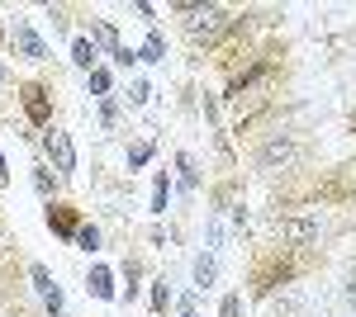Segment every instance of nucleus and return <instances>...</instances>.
Listing matches in <instances>:
<instances>
[{
  "label": "nucleus",
  "mask_w": 356,
  "mask_h": 317,
  "mask_svg": "<svg viewBox=\"0 0 356 317\" xmlns=\"http://www.w3.org/2000/svg\"><path fill=\"white\" fill-rule=\"evenodd\" d=\"M24 114L33 123H48V119H53V100H48L43 85H24Z\"/></svg>",
  "instance_id": "obj_5"
},
{
  "label": "nucleus",
  "mask_w": 356,
  "mask_h": 317,
  "mask_svg": "<svg viewBox=\"0 0 356 317\" xmlns=\"http://www.w3.org/2000/svg\"><path fill=\"white\" fill-rule=\"evenodd\" d=\"M95 38H100V43H105V48H110V53H114V57L124 53V48H119V33H114V28H110V24H95Z\"/></svg>",
  "instance_id": "obj_14"
},
{
  "label": "nucleus",
  "mask_w": 356,
  "mask_h": 317,
  "mask_svg": "<svg viewBox=\"0 0 356 317\" xmlns=\"http://www.w3.org/2000/svg\"><path fill=\"white\" fill-rule=\"evenodd\" d=\"M76 241H81V251H100V232H95V228H81Z\"/></svg>",
  "instance_id": "obj_17"
},
{
  "label": "nucleus",
  "mask_w": 356,
  "mask_h": 317,
  "mask_svg": "<svg viewBox=\"0 0 356 317\" xmlns=\"http://www.w3.org/2000/svg\"><path fill=\"white\" fill-rule=\"evenodd\" d=\"M181 313H186V317H195V308H191V303H186V308H181Z\"/></svg>",
  "instance_id": "obj_25"
},
{
  "label": "nucleus",
  "mask_w": 356,
  "mask_h": 317,
  "mask_svg": "<svg viewBox=\"0 0 356 317\" xmlns=\"http://www.w3.org/2000/svg\"><path fill=\"white\" fill-rule=\"evenodd\" d=\"M33 284H38V298H43L53 313H62V289L53 284V275H48L43 265H33Z\"/></svg>",
  "instance_id": "obj_9"
},
{
  "label": "nucleus",
  "mask_w": 356,
  "mask_h": 317,
  "mask_svg": "<svg viewBox=\"0 0 356 317\" xmlns=\"http://www.w3.org/2000/svg\"><path fill=\"white\" fill-rule=\"evenodd\" d=\"M33 185H38V194H53V175L48 171H33Z\"/></svg>",
  "instance_id": "obj_21"
},
{
  "label": "nucleus",
  "mask_w": 356,
  "mask_h": 317,
  "mask_svg": "<svg viewBox=\"0 0 356 317\" xmlns=\"http://www.w3.org/2000/svg\"><path fill=\"white\" fill-rule=\"evenodd\" d=\"M95 43H86V38H76V43H72V62H76V67H86V71H95Z\"/></svg>",
  "instance_id": "obj_12"
},
{
  "label": "nucleus",
  "mask_w": 356,
  "mask_h": 317,
  "mask_svg": "<svg viewBox=\"0 0 356 317\" xmlns=\"http://www.w3.org/2000/svg\"><path fill=\"white\" fill-rule=\"evenodd\" d=\"M295 161H300V147H295L290 132H271L266 147L257 152V166H261V171H290Z\"/></svg>",
  "instance_id": "obj_2"
},
{
  "label": "nucleus",
  "mask_w": 356,
  "mask_h": 317,
  "mask_svg": "<svg viewBox=\"0 0 356 317\" xmlns=\"http://www.w3.org/2000/svg\"><path fill=\"white\" fill-rule=\"evenodd\" d=\"M223 317H243V298H238V293L223 298Z\"/></svg>",
  "instance_id": "obj_20"
},
{
  "label": "nucleus",
  "mask_w": 356,
  "mask_h": 317,
  "mask_svg": "<svg viewBox=\"0 0 356 317\" xmlns=\"http://www.w3.org/2000/svg\"><path fill=\"white\" fill-rule=\"evenodd\" d=\"M152 303H157V308H166V303H171V289H166V284H157V289H152Z\"/></svg>",
  "instance_id": "obj_23"
},
{
  "label": "nucleus",
  "mask_w": 356,
  "mask_h": 317,
  "mask_svg": "<svg viewBox=\"0 0 356 317\" xmlns=\"http://www.w3.org/2000/svg\"><path fill=\"white\" fill-rule=\"evenodd\" d=\"M15 48H19V53H24L29 62H43V57H48L43 38H38V33H33V28H29L24 19H15Z\"/></svg>",
  "instance_id": "obj_7"
},
{
  "label": "nucleus",
  "mask_w": 356,
  "mask_h": 317,
  "mask_svg": "<svg viewBox=\"0 0 356 317\" xmlns=\"http://www.w3.org/2000/svg\"><path fill=\"white\" fill-rule=\"evenodd\" d=\"M290 275H295V265H290V261H271L266 270H257V280H252V289H257L261 298H266V293H271L275 284H280V280H290Z\"/></svg>",
  "instance_id": "obj_6"
},
{
  "label": "nucleus",
  "mask_w": 356,
  "mask_h": 317,
  "mask_svg": "<svg viewBox=\"0 0 356 317\" xmlns=\"http://www.w3.org/2000/svg\"><path fill=\"white\" fill-rule=\"evenodd\" d=\"M147 157H152V147H147V142H138V147H129V166H143Z\"/></svg>",
  "instance_id": "obj_19"
},
{
  "label": "nucleus",
  "mask_w": 356,
  "mask_h": 317,
  "mask_svg": "<svg viewBox=\"0 0 356 317\" xmlns=\"http://www.w3.org/2000/svg\"><path fill=\"white\" fill-rule=\"evenodd\" d=\"M162 53H166L162 33H152V38H147V48H143V57H147V62H162Z\"/></svg>",
  "instance_id": "obj_15"
},
{
  "label": "nucleus",
  "mask_w": 356,
  "mask_h": 317,
  "mask_svg": "<svg viewBox=\"0 0 356 317\" xmlns=\"http://www.w3.org/2000/svg\"><path fill=\"white\" fill-rule=\"evenodd\" d=\"M152 213H166V175H157L152 185Z\"/></svg>",
  "instance_id": "obj_16"
},
{
  "label": "nucleus",
  "mask_w": 356,
  "mask_h": 317,
  "mask_svg": "<svg viewBox=\"0 0 356 317\" xmlns=\"http://www.w3.org/2000/svg\"><path fill=\"white\" fill-rule=\"evenodd\" d=\"M266 71H271V62H252L247 71H238V76L228 80V100H243V90H252V85L266 76Z\"/></svg>",
  "instance_id": "obj_8"
},
{
  "label": "nucleus",
  "mask_w": 356,
  "mask_h": 317,
  "mask_svg": "<svg viewBox=\"0 0 356 317\" xmlns=\"http://www.w3.org/2000/svg\"><path fill=\"white\" fill-rule=\"evenodd\" d=\"M280 237L290 241V246L318 241V218H314V213H285V218H280Z\"/></svg>",
  "instance_id": "obj_3"
},
{
  "label": "nucleus",
  "mask_w": 356,
  "mask_h": 317,
  "mask_svg": "<svg viewBox=\"0 0 356 317\" xmlns=\"http://www.w3.org/2000/svg\"><path fill=\"white\" fill-rule=\"evenodd\" d=\"M181 185H186V189L195 185V171H191V157H181Z\"/></svg>",
  "instance_id": "obj_22"
},
{
  "label": "nucleus",
  "mask_w": 356,
  "mask_h": 317,
  "mask_svg": "<svg viewBox=\"0 0 356 317\" xmlns=\"http://www.w3.org/2000/svg\"><path fill=\"white\" fill-rule=\"evenodd\" d=\"M48 223H53V232H62V237H76L81 228H76V213L67 209V204H53L48 209Z\"/></svg>",
  "instance_id": "obj_10"
},
{
  "label": "nucleus",
  "mask_w": 356,
  "mask_h": 317,
  "mask_svg": "<svg viewBox=\"0 0 356 317\" xmlns=\"http://www.w3.org/2000/svg\"><path fill=\"white\" fill-rule=\"evenodd\" d=\"M90 90H95V95H110V71L95 67V71H90Z\"/></svg>",
  "instance_id": "obj_18"
},
{
  "label": "nucleus",
  "mask_w": 356,
  "mask_h": 317,
  "mask_svg": "<svg viewBox=\"0 0 356 317\" xmlns=\"http://www.w3.org/2000/svg\"><path fill=\"white\" fill-rule=\"evenodd\" d=\"M43 147H48V157H53V166L57 171H62V175H72V171H76V147H72V137H67V132H48V137H43Z\"/></svg>",
  "instance_id": "obj_4"
},
{
  "label": "nucleus",
  "mask_w": 356,
  "mask_h": 317,
  "mask_svg": "<svg viewBox=\"0 0 356 317\" xmlns=\"http://www.w3.org/2000/svg\"><path fill=\"white\" fill-rule=\"evenodd\" d=\"M90 293H95V298H114V280H110V270H105V265H95V270H90Z\"/></svg>",
  "instance_id": "obj_11"
},
{
  "label": "nucleus",
  "mask_w": 356,
  "mask_h": 317,
  "mask_svg": "<svg viewBox=\"0 0 356 317\" xmlns=\"http://www.w3.org/2000/svg\"><path fill=\"white\" fill-rule=\"evenodd\" d=\"M195 284H200V289L214 284V256H200V261H195Z\"/></svg>",
  "instance_id": "obj_13"
},
{
  "label": "nucleus",
  "mask_w": 356,
  "mask_h": 317,
  "mask_svg": "<svg viewBox=\"0 0 356 317\" xmlns=\"http://www.w3.org/2000/svg\"><path fill=\"white\" fill-rule=\"evenodd\" d=\"M176 10L191 15L186 19V33H191V43H200V48H214L228 28H238V19L228 10H219V5H176Z\"/></svg>",
  "instance_id": "obj_1"
},
{
  "label": "nucleus",
  "mask_w": 356,
  "mask_h": 317,
  "mask_svg": "<svg viewBox=\"0 0 356 317\" xmlns=\"http://www.w3.org/2000/svg\"><path fill=\"white\" fill-rule=\"evenodd\" d=\"M5 175H10V166H5V152H0V180H5Z\"/></svg>",
  "instance_id": "obj_24"
}]
</instances>
